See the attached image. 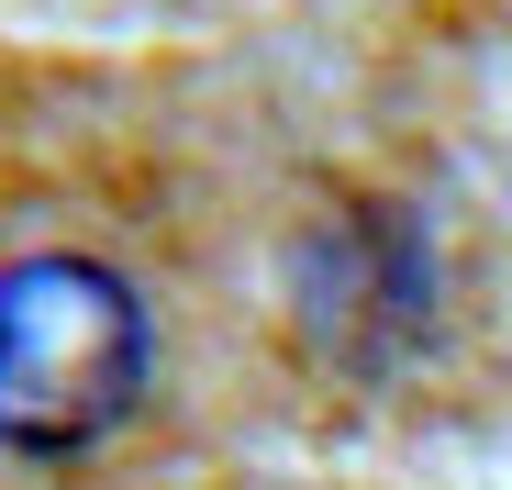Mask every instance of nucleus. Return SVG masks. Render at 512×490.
Returning a JSON list of instances; mask_svg holds the SVG:
<instances>
[{
	"mask_svg": "<svg viewBox=\"0 0 512 490\" xmlns=\"http://www.w3.org/2000/svg\"><path fill=\"white\" fill-rule=\"evenodd\" d=\"M156 379L145 290L90 245L0 257V457H90Z\"/></svg>",
	"mask_w": 512,
	"mask_h": 490,
	"instance_id": "f257e3e1",
	"label": "nucleus"
}]
</instances>
